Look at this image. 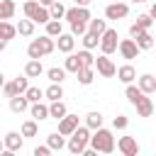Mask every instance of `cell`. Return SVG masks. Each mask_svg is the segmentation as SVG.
<instances>
[{
    "instance_id": "6da1fadb",
    "label": "cell",
    "mask_w": 156,
    "mask_h": 156,
    "mask_svg": "<svg viewBox=\"0 0 156 156\" xmlns=\"http://www.w3.org/2000/svg\"><path fill=\"white\" fill-rule=\"evenodd\" d=\"M54 49H56L54 37L44 34V37H39V39H32V41H29V46H27V56H29V58L41 61V58H44V56H49Z\"/></svg>"
},
{
    "instance_id": "7a4b0ae2",
    "label": "cell",
    "mask_w": 156,
    "mask_h": 156,
    "mask_svg": "<svg viewBox=\"0 0 156 156\" xmlns=\"http://www.w3.org/2000/svg\"><path fill=\"white\" fill-rule=\"evenodd\" d=\"M90 132H93V129H90L88 124L78 127V129L71 134V139H68V151H71V154H76V156H80V154L90 146V136H93Z\"/></svg>"
},
{
    "instance_id": "3957f363",
    "label": "cell",
    "mask_w": 156,
    "mask_h": 156,
    "mask_svg": "<svg viewBox=\"0 0 156 156\" xmlns=\"http://www.w3.org/2000/svg\"><path fill=\"white\" fill-rule=\"evenodd\" d=\"M24 17L32 20V22H37V24H49V22H51L49 7H44V5L37 2V0H24Z\"/></svg>"
},
{
    "instance_id": "277c9868",
    "label": "cell",
    "mask_w": 156,
    "mask_h": 156,
    "mask_svg": "<svg viewBox=\"0 0 156 156\" xmlns=\"http://www.w3.org/2000/svg\"><path fill=\"white\" fill-rule=\"evenodd\" d=\"M90 146L98 149L100 154H112V151H115V136H112V132L105 129V127L95 129L93 136H90Z\"/></svg>"
},
{
    "instance_id": "5b68a950",
    "label": "cell",
    "mask_w": 156,
    "mask_h": 156,
    "mask_svg": "<svg viewBox=\"0 0 156 156\" xmlns=\"http://www.w3.org/2000/svg\"><path fill=\"white\" fill-rule=\"evenodd\" d=\"M119 41H122V39L117 37V29H110V27H107V32L100 37V51L110 56V54L119 51Z\"/></svg>"
},
{
    "instance_id": "8992f818",
    "label": "cell",
    "mask_w": 156,
    "mask_h": 156,
    "mask_svg": "<svg viewBox=\"0 0 156 156\" xmlns=\"http://www.w3.org/2000/svg\"><path fill=\"white\" fill-rule=\"evenodd\" d=\"M95 71H98L102 78H112V76H117V66L112 63V58H110L107 54L95 56Z\"/></svg>"
},
{
    "instance_id": "52a82bcc",
    "label": "cell",
    "mask_w": 156,
    "mask_h": 156,
    "mask_svg": "<svg viewBox=\"0 0 156 156\" xmlns=\"http://www.w3.org/2000/svg\"><path fill=\"white\" fill-rule=\"evenodd\" d=\"M129 15V5L127 2H110L105 7V20H124Z\"/></svg>"
},
{
    "instance_id": "ba28073f",
    "label": "cell",
    "mask_w": 156,
    "mask_h": 156,
    "mask_svg": "<svg viewBox=\"0 0 156 156\" xmlns=\"http://www.w3.org/2000/svg\"><path fill=\"white\" fill-rule=\"evenodd\" d=\"M139 44H136V39H122L119 41V56L122 58H127V61H132V58H136L139 56Z\"/></svg>"
},
{
    "instance_id": "9c48e42d",
    "label": "cell",
    "mask_w": 156,
    "mask_h": 156,
    "mask_svg": "<svg viewBox=\"0 0 156 156\" xmlns=\"http://www.w3.org/2000/svg\"><path fill=\"white\" fill-rule=\"evenodd\" d=\"M117 149L122 151V156H139V144L134 136H119Z\"/></svg>"
},
{
    "instance_id": "30bf717a",
    "label": "cell",
    "mask_w": 156,
    "mask_h": 156,
    "mask_svg": "<svg viewBox=\"0 0 156 156\" xmlns=\"http://www.w3.org/2000/svg\"><path fill=\"white\" fill-rule=\"evenodd\" d=\"M66 20H68L71 24H73V22H85V24H88L93 17H90V10H88V7H78V5H76V7H68Z\"/></svg>"
},
{
    "instance_id": "8fae6325",
    "label": "cell",
    "mask_w": 156,
    "mask_h": 156,
    "mask_svg": "<svg viewBox=\"0 0 156 156\" xmlns=\"http://www.w3.org/2000/svg\"><path fill=\"white\" fill-rule=\"evenodd\" d=\"M78 127H80V124H78V115H66L63 119H58V132H61L63 136H71Z\"/></svg>"
},
{
    "instance_id": "7c38bea8",
    "label": "cell",
    "mask_w": 156,
    "mask_h": 156,
    "mask_svg": "<svg viewBox=\"0 0 156 156\" xmlns=\"http://www.w3.org/2000/svg\"><path fill=\"white\" fill-rule=\"evenodd\" d=\"M56 46H58V51L61 54H73V46H76V34H61L58 39H56Z\"/></svg>"
},
{
    "instance_id": "4fadbf2b",
    "label": "cell",
    "mask_w": 156,
    "mask_h": 156,
    "mask_svg": "<svg viewBox=\"0 0 156 156\" xmlns=\"http://www.w3.org/2000/svg\"><path fill=\"white\" fill-rule=\"evenodd\" d=\"M117 78H119L124 85L134 83V80H136V71H134V66H132V63H124V66H119V68H117Z\"/></svg>"
},
{
    "instance_id": "5bb4252c",
    "label": "cell",
    "mask_w": 156,
    "mask_h": 156,
    "mask_svg": "<svg viewBox=\"0 0 156 156\" xmlns=\"http://www.w3.org/2000/svg\"><path fill=\"white\" fill-rule=\"evenodd\" d=\"M136 85L146 93V95H151V93H156V78L151 76V73H141L139 78H136Z\"/></svg>"
},
{
    "instance_id": "9a60e30c",
    "label": "cell",
    "mask_w": 156,
    "mask_h": 156,
    "mask_svg": "<svg viewBox=\"0 0 156 156\" xmlns=\"http://www.w3.org/2000/svg\"><path fill=\"white\" fill-rule=\"evenodd\" d=\"M29 112H32V117H34L37 122H41V119H49V117H51V107H49V105H44V102H32Z\"/></svg>"
},
{
    "instance_id": "2e32d148",
    "label": "cell",
    "mask_w": 156,
    "mask_h": 156,
    "mask_svg": "<svg viewBox=\"0 0 156 156\" xmlns=\"http://www.w3.org/2000/svg\"><path fill=\"white\" fill-rule=\"evenodd\" d=\"M2 141H5V149H12V151H20L22 144H24V139H22L20 132H7Z\"/></svg>"
},
{
    "instance_id": "e0dca14e",
    "label": "cell",
    "mask_w": 156,
    "mask_h": 156,
    "mask_svg": "<svg viewBox=\"0 0 156 156\" xmlns=\"http://www.w3.org/2000/svg\"><path fill=\"white\" fill-rule=\"evenodd\" d=\"M63 68H66L68 73H78V71L85 68V66L80 63V56H78V54H68V56L63 58Z\"/></svg>"
},
{
    "instance_id": "ac0fdd59",
    "label": "cell",
    "mask_w": 156,
    "mask_h": 156,
    "mask_svg": "<svg viewBox=\"0 0 156 156\" xmlns=\"http://www.w3.org/2000/svg\"><path fill=\"white\" fill-rule=\"evenodd\" d=\"M32 107V102L27 100V95H17V98H10V110L12 112H24V110H29Z\"/></svg>"
},
{
    "instance_id": "d6986e66",
    "label": "cell",
    "mask_w": 156,
    "mask_h": 156,
    "mask_svg": "<svg viewBox=\"0 0 156 156\" xmlns=\"http://www.w3.org/2000/svg\"><path fill=\"white\" fill-rule=\"evenodd\" d=\"M46 144L51 146V151H61L63 146H68V144H66V136H63L61 132H51V134L46 136Z\"/></svg>"
},
{
    "instance_id": "ffe728a7",
    "label": "cell",
    "mask_w": 156,
    "mask_h": 156,
    "mask_svg": "<svg viewBox=\"0 0 156 156\" xmlns=\"http://www.w3.org/2000/svg\"><path fill=\"white\" fill-rule=\"evenodd\" d=\"M44 73V66H41V61H37V58H29L27 61V66H24V76H29V78H39Z\"/></svg>"
},
{
    "instance_id": "44dd1931",
    "label": "cell",
    "mask_w": 156,
    "mask_h": 156,
    "mask_svg": "<svg viewBox=\"0 0 156 156\" xmlns=\"http://www.w3.org/2000/svg\"><path fill=\"white\" fill-rule=\"evenodd\" d=\"M144 95H146V93H144V90H141L139 85H132V83H129V85L124 88V98H127V100H129L132 105H136V102H139V100H141Z\"/></svg>"
},
{
    "instance_id": "7402d4cb",
    "label": "cell",
    "mask_w": 156,
    "mask_h": 156,
    "mask_svg": "<svg viewBox=\"0 0 156 156\" xmlns=\"http://www.w3.org/2000/svg\"><path fill=\"white\" fill-rule=\"evenodd\" d=\"M134 107H136V115H139V117H151V112H154V102H151V98H146V95H144Z\"/></svg>"
},
{
    "instance_id": "603a6c76",
    "label": "cell",
    "mask_w": 156,
    "mask_h": 156,
    "mask_svg": "<svg viewBox=\"0 0 156 156\" xmlns=\"http://www.w3.org/2000/svg\"><path fill=\"white\" fill-rule=\"evenodd\" d=\"M0 34H2V41H10V39H15V34H20V32H17V24H10L7 20H2V22H0Z\"/></svg>"
},
{
    "instance_id": "cb8c5ba5",
    "label": "cell",
    "mask_w": 156,
    "mask_h": 156,
    "mask_svg": "<svg viewBox=\"0 0 156 156\" xmlns=\"http://www.w3.org/2000/svg\"><path fill=\"white\" fill-rule=\"evenodd\" d=\"M88 32L102 37V34L107 32V20H90V22H88Z\"/></svg>"
},
{
    "instance_id": "d4e9b609",
    "label": "cell",
    "mask_w": 156,
    "mask_h": 156,
    "mask_svg": "<svg viewBox=\"0 0 156 156\" xmlns=\"http://www.w3.org/2000/svg\"><path fill=\"white\" fill-rule=\"evenodd\" d=\"M136 44H139V49L141 51H149V49H154V37H151V32H141L139 37H136Z\"/></svg>"
},
{
    "instance_id": "484cf974",
    "label": "cell",
    "mask_w": 156,
    "mask_h": 156,
    "mask_svg": "<svg viewBox=\"0 0 156 156\" xmlns=\"http://www.w3.org/2000/svg\"><path fill=\"white\" fill-rule=\"evenodd\" d=\"M61 98H63L61 83H51V85L46 88V100H49V102H56V100H61Z\"/></svg>"
},
{
    "instance_id": "4316f807",
    "label": "cell",
    "mask_w": 156,
    "mask_h": 156,
    "mask_svg": "<svg viewBox=\"0 0 156 156\" xmlns=\"http://www.w3.org/2000/svg\"><path fill=\"white\" fill-rule=\"evenodd\" d=\"M49 107H51V119H63V117L68 115V110H66L63 100H56V102H51Z\"/></svg>"
},
{
    "instance_id": "83f0119b",
    "label": "cell",
    "mask_w": 156,
    "mask_h": 156,
    "mask_svg": "<svg viewBox=\"0 0 156 156\" xmlns=\"http://www.w3.org/2000/svg\"><path fill=\"white\" fill-rule=\"evenodd\" d=\"M80 41H83V49H95V46H100V37L98 34H93V32H85L83 37H80Z\"/></svg>"
},
{
    "instance_id": "f1b7e54d",
    "label": "cell",
    "mask_w": 156,
    "mask_h": 156,
    "mask_svg": "<svg viewBox=\"0 0 156 156\" xmlns=\"http://www.w3.org/2000/svg\"><path fill=\"white\" fill-rule=\"evenodd\" d=\"M66 68H58V66H54V68H49L46 71V78L51 80V83H63V78H66Z\"/></svg>"
},
{
    "instance_id": "f546056e",
    "label": "cell",
    "mask_w": 156,
    "mask_h": 156,
    "mask_svg": "<svg viewBox=\"0 0 156 156\" xmlns=\"http://www.w3.org/2000/svg\"><path fill=\"white\" fill-rule=\"evenodd\" d=\"M29 102H41V98H46V90H41L39 85H29V90L24 93Z\"/></svg>"
},
{
    "instance_id": "4dcf8cb0",
    "label": "cell",
    "mask_w": 156,
    "mask_h": 156,
    "mask_svg": "<svg viewBox=\"0 0 156 156\" xmlns=\"http://www.w3.org/2000/svg\"><path fill=\"white\" fill-rule=\"evenodd\" d=\"M15 15V2L12 0H2L0 2V20H12Z\"/></svg>"
},
{
    "instance_id": "1f68e13d",
    "label": "cell",
    "mask_w": 156,
    "mask_h": 156,
    "mask_svg": "<svg viewBox=\"0 0 156 156\" xmlns=\"http://www.w3.org/2000/svg\"><path fill=\"white\" fill-rule=\"evenodd\" d=\"M34 24H37V22H32V20H20V22H17V32H20L22 37H32V34H34Z\"/></svg>"
},
{
    "instance_id": "d6a6232c",
    "label": "cell",
    "mask_w": 156,
    "mask_h": 156,
    "mask_svg": "<svg viewBox=\"0 0 156 156\" xmlns=\"http://www.w3.org/2000/svg\"><path fill=\"white\" fill-rule=\"evenodd\" d=\"M76 76H78V83L80 85H90L93 78H95V68H80Z\"/></svg>"
},
{
    "instance_id": "836d02e7",
    "label": "cell",
    "mask_w": 156,
    "mask_h": 156,
    "mask_svg": "<svg viewBox=\"0 0 156 156\" xmlns=\"http://www.w3.org/2000/svg\"><path fill=\"white\" fill-rule=\"evenodd\" d=\"M85 124H88L93 132L100 129V127H102V115H100V112H88V115H85Z\"/></svg>"
},
{
    "instance_id": "e575fe53",
    "label": "cell",
    "mask_w": 156,
    "mask_h": 156,
    "mask_svg": "<svg viewBox=\"0 0 156 156\" xmlns=\"http://www.w3.org/2000/svg\"><path fill=\"white\" fill-rule=\"evenodd\" d=\"M49 12H51V20H63V17H66V12H68V7H63V5L56 0V2L49 7Z\"/></svg>"
},
{
    "instance_id": "d590c367",
    "label": "cell",
    "mask_w": 156,
    "mask_h": 156,
    "mask_svg": "<svg viewBox=\"0 0 156 156\" xmlns=\"http://www.w3.org/2000/svg\"><path fill=\"white\" fill-rule=\"evenodd\" d=\"M134 24H136V27H139V29H141V32H149V27H151V24H154V17H151V15H149V12H146V15H139V17H136V22H134Z\"/></svg>"
},
{
    "instance_id": "8d00e7d4",
    "label": "cell",
    "mask_w": 156,
    "mask_h": 156,
    "mask_svg": "<svg viewBox=\"0 0 156 156\" xmlns=\"http://www.w3.org/2000/svg\"><path fill=\"white\" fill-rule=\"evenodd\" d=\"M46 34H49V37H61V34H63L61 20H51V22L46 24Z\"/></svg>"
},
{
    "instance_id": "74e56055",
    "label": "cell",
    "mask_w": 156,
    "mask_h": 156,
    "mask_svg": "<svg viewBox=\"0 0 156 156\" xmlns=\"http://www.w3.org/2000/svg\"><path fill=\"white\" fill-rule=\"evenodd\" d=\"M78 56H80V63H83L85 68H95V56L90 54V49H83V51H78Z\"/></svg>"
},
{
    "instance_id": "f35d334b",
    "label": "cell",
    "mask_w": 156,
    "mask_h": 156,
    "mask_svg": "<svg viewBox=\"0 0 156 156\" xmlns=\"http://www.w3.org/2000/svg\"><path fill=\"white\" fill-rule=\"evenodd\" d=\"M39 127H37V119H27L22 124V136H37Z\"/></svg>"
},
{
    "instance_id": "ab89813d",
    "label": "cell",
    "mask_w": 156,
    "mask_h": 156,
    "mask_svg": "<svg viewBox=\"0 0 156 156\" xmlns=\"http://www.w3.org/2000/svg\"><path fill=\"white\" fill-rule=\"evenodd\" d=\"M2 95H5V98H17V95H20L17 83H15V80H7V83L2 85Z\"/></svg>"
},
{
    "instance_id": "60d3db41",
    "label": "cell",
    "mask_w": 156,
    "mask_h": 156,
    "mask_svg": "<svg viewBox=\"0 0 156 156\" xmlns=\"http://www.w3.org/2000/svg\"><path fill=\"white\" fill-rule=\"evenodd\" d=\"M85 32H88V24H85V22H73V24H71V34L83 37Z\"/></svg>"
},
{
    "instance_id": "b9f144b4",
    "label": "cell",
    "mask_w": 156,
    "mask_h": 156,
    "mask_svg": "<svg viewBox=\"0 0 156 156\" xmlns=\"http://www.w3.org/2000/svg\"><path fill=\"white\" fill-rule=\"evenodd\" d=\"M127 124H129V119H127L124 115H117V117L112 119V127H115V129H127Z\"/></svg>"
},
{
    "instance_id": "7bdbcfd3",
    "label": "cell",
    "mask_w": 156,
    "mask_h": 156,
    "mask_svg": "<svg viewBox=\"0 0 156 156\" xmlns=\"http://www.w3.org/2000/svg\"><path fill=\"white\" fill-rule=\"evenodd\" d=\"M32 156H51V146L49 144H41V146H37L34 149V154Z\"/></svg>"
},
{
    "instance_id": "ee69618b",
    "label": "cell",
    "mask_w": 156,
    "mask_h": 156,
    "mask_svg": "<svg viewBox=\"0 0 156 156\" xmlns=\"http://www.w3.org/2000/svg\"><path fill=\"white\" fill-rule=\"evenodd\" d=\"M98 154H100L98 149H93V146H88V149H85V151H83L80 156H98Z\"/></svg>"
},
{
    "instance_id": "f6af8a7d",
    "label": "cell",
    "mask_w": 156,
    "mask_h": 156,
    "mask_svg": "<svg viewBox=\"0 0 156 156\" xmlns=\"http://www.w3.org/2000/svg\"><path fill=\"white\" fill-rule=\"evenodd\" d=\"M90 2H93V0H76V5H78V7H88Z\"/></svg>"
},
{
    "instance_id": "bcb514c9",
    "label": "cell",
    "mask_w": 156,
    "mask_h": 156,
    "mask_svg": "<svg viewBox=\"0 0 156 156\" xmlns=\"http://www.w3.org/2000/svg\"><path fill=\"white\" fill-rule=\"evenodd\" d=\"M15 154H17V151H12V149H5V151H2L0 156H15Z\"/></svg>"
},
{
    "instance_id": "7dc6e473",
    "label": "cell",
    "mask_w": 156,
    "mask_h": 156,
    "mask_svg": "<svg viewBox=\"0 0 156 156\" xmlns=\"http://www.w3.org/2000/svg\"><path fill=\"white\" fill-rule=\"evenodd\" d=\"M39 2H41V5H44V7H51V5H54V2H56V0H39Z\"/></svg>"
},
{
    "instance_id": "c3c4849f",
    "label": "cell",
    "mask_w": 156,
    "mask_h": 156,
    "mask_svg": "<svg viewBox=\"0 0 156 156\" xmlns=\"http://www.w3.org/2000/svg\"><path fill=\"white\" fill-rule=\"evenodd\" d=\"M149 15H151V17H154V20H156V2H154V5H151V10H149Z\"/></svg>"
},
{
    "instance_id": "681fc988",
    "label": "cell",
    "mask_w": 156,
    "mask_h": 156,
    "mask_svg": "<svg viewBox=\"0 0 156 156\" xmlns=\"http://www.w3.org/2000/svg\"><path fill=\"white\" fill-rule=\"evenodd\" d=\"M129 2H149V0H129Z\"/></svg>"
},
{
    "instance_id": "f907efd6",
    "label": "cell",
    "mask_w": 156,
    "mask_h": 156,
    "mask_svg": "<svg viewBox=\"0 0 156 156\" xmlns=\"http://www.w3.org/2000/svg\"><path fill=\"white\" fill-rule=\"evenodd\" d=\"M110 2H122V0H110Z\"/></svg>"
}]
</instances>
